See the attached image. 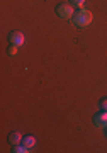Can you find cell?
<instances>
[{"label": "cell", "instance_id": "cell-3", "mask_svg": "<svg viewBox=\"0 0 107 153\" xmlns=\"http://www.w3.org/2000/svg\"><path fill=\"white\" fill-rule=\"evenodd\" d=\"M9 43L22 46V44L26 43V36H24V33H21V31H12V33L9 34Z\"/></svg>", "mask_w": 107, "mask_h": 153}, {"label": "cell", "instance_id": "cell-10", "mask_svg": "<svg viewBox=\"0 0 107 153\" xmlns=\"http://www.w3.org/2000/svg\"><path fill=\"white\" fill-rule=\"evenodd\" d=\"M99 109L107 111V99H100V100H99Z\"/></svg>", "mask_w": 107, "mask_h": 153}, {"label": "cell", "instance_id": "cell-8", "mask_svg": "<svg viewBox=\"0 0 107 153\" xmlns=\"http://www.w3.org/2000/svg\"><path fill=\"white\" fill-rule=\"evenodd\" d=\"M70 5H73L75 9H82L83 7V4H85V0H68Z\"/></svg>", "mask_w": 107, "mask_h": 153}, {"label": "cell", "instance_id": "cell-9", "mask_svg": "<svg viewBox=\"0 0 107 153\" xmlns=\"http://www.w3.org/2000/svg\"><path fill=\"white\" fill-rule=\"evenodd\" d=\"M27 152H29V148L26 145H16V148H14V153H27Z\"/></svg>", "mask_w": 107, "mask_h": 153}, {"label": "cell", "instance_id": "cell-7", "mask_svg": "<svg viewBox=\"0 0 107 153\" xmlns=\"http://www.w3.org/2000/svg\"><path fill=\"white\" fill-rule=\"evenodd\" d=\"M17 49H19V46H17V44L9 43V49H7V55H9V56H16V55H17Z\"/></svg>", "mask_w": 107, "mask_h": 153}, {"label": "cell", "instance_id": "cell-5", "mask_svg": "<svg viewBox=\"0 0 107 153\" xmlns=\"http://www.w3.org/2000/svg\"><path fill=\"white\" fill-rule=\"evenodd\" d=\"M22 138H24V134H21L19 131H12L10 134H9V143L10 145H19V143H22Z\"/></svg>", "mask_w": 107, "mask_h": 153}, {"label": "cell", "instance_id": "cell-11", "mask_svg": "<svg viewBox=\"0 0 107 153\" xmlns=\"http://www.w3.org/2000/svg\"><path fill=\"white\" fill-rule=\"evenodd\" d=\"M104 129H106V134H107V126H106V128H104Z\"/></svg>", "mask_w": 107, "mask_h": 153}, {"label": "cell", "instance_id": "cell-1", "mask_svg": "<svg viewBox=\"0 0 107 153\" xmlns=\"http://www.w3.org/2000/svg\"><path fill=\"white\" fill-rule=\"evenodd\" d=\"M92 19H94L92 12L82 7V9H77L75 10V14L71 17V22H73L75 26H78V27H85V26H88L92 22Z\"/></svg>", "mask_w": 107, "mask_h": 153}, {"label": "cell", "instance_id": "cell-6", "mask_svg": "<svg viewBox=\"0 0 107 153\" xmlns=\"http://www.w3.org/2000/svg\"><path fill=\"white\" fill-rule=\"evenodd\" d=\"M22 145H26V146L29 148V150H31V148L34 146V145H36V138L31 136V134H26V136L22 138Z\"/></svg>", "mask_w": 107, "mask_h": 153}, {"label": "cell", "instance_id": "cell-4", "mask_svg": "<svg viewBox=\"0 0 107 153\" xmlns=\"http://www.w3.org/2000/svg\"><path fill=\"white\" fill-rule=\"evenodd\" d=\"M94 124L97 126V128H106L107 126V111H99V112H95V116H94Z\"/></svg>", "mask_w": 107, "mask_h": 153}, {"label": "cell", "instance_id": "cell-2", "mask_svg": "<svg viewBox=\"0 0 107 153\" xmlns=\"http://www.w3.org/2000/svg\"><path fill=\"white\" fill-rule=\"evenodd\" d=\"M75 10L77 9L73 5H70L68 2H66V4H58V5H56V16H58L59 19H65V21H71Z\"/></svg>", "mask_w": 107, "mask_h": 153}]
</instances>
